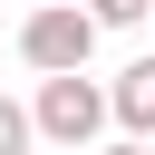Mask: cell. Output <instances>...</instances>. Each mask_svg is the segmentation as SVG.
Returning a JSON list of instances; mask_svg holds the SVG:
<instances>
[{
    "instance_id": "cell-3",
    "label": "cell",
    "mask_w": 155,
    "mask_h": 155,
    "mask_svg": "<svg viewBox=\"0 0 155 155\" xmlns=\"http://www.w3.org/2000/svg\"><path fill=\"white\" fill-rule=\"evenodd\" d=\"M107 116H116L136 145H155V58H136V68L107 87Z\"/></svg>"
},
{
    "instance_id": "cell-5",
    "label": "cell",
    "mask_w": 155,
    "mask_h": 155,
    "mask_svg": "<svg viewBox=\"0 0 155 155\" xmlns=\"http://www.w3.org/2000/svg\"><path fill=\"white\" fill-rule=\"evenodd\" d=\"M145 10H155V0H87V19H97V29H136Z\"/></svg>"
},
{
    "instance_id": "cell-1",
    "label": "cell",
    "mask_w": 155,
    "mask_h": 155,
    "mask_svg": "<svg viewBox=\"0 0 155 155\" xmlns=\"http://www.w3.org/2000/svg\"><path fill=\"white\" fill-rule=\"evenodd\" d=\"M29 126H39L48 145H78V155H87V145H97L116 116H107V87L78 68V78H39V97H29Z\"/></svg>"
},
{
    "instance_id": "cell-2",
    "label": "cell",
    "mask_w": 155,
    "mask_h": 155,
    "mask_svg": "<svg viewBox=\"0 0 155 155\" xmlns=\"http://www.w3.org/2000/svg\"><path fill=\"white\" fill-rule=\"evenodd\" d=\"M19 58H29L39 78H78V68L97 58V19H87L78 0H48V10L19 19Z\"/></svg>"
},
{
    "instance_id": "cell-4",
    "label": "cell",
    "mask_w": 155,
    "mask_h": 155,
    "mask_svg": "<svg viewBox=\"0 0 155 155\" xmlns=\"http://www.w3.org/2000/svg\"><path fill=\"white\" fill-rule=\"evenodd\" d=\"M39 145V126H29V107L19 97H0V155H29Z\"/></svg>"
},
{
    "instance_id": "cell-6",
    "label": "cell",
    "mask_w": 155,
    "mask_h": 155,
    "mask_svg": "<svg viewBox=\"0 0 155 155\" xmlns=\"http://www.w3.org/2000/svg\"><path fill=\"white\" fill-rule=\"evenodd\" d=\"M97 155H155V145H136V136H116V145H97Z\"/></svg>"
}]
</instances>
